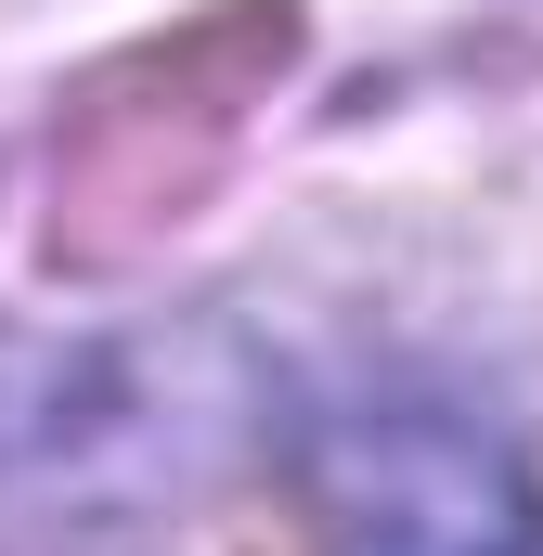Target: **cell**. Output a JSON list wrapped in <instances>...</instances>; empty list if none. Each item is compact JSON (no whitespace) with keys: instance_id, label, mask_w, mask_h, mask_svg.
<instances>
[{"instance_id":"obj_1","label":"cell","mask_w":543,"mask_h":556,"mask_svg":"<svg viewBox=\"0 0 543 556\" xmlns=\"http://www.w3.org/2000/svg\"><path fill=\"white\" fill-rule=\"evenodd\" d=\"M285 65H298V0H207L194 26L91 65L52 117V260L117 273L155 233H181Z\"/></svg>"},{"instance_id":"obj_2","label":"cell","mask_w":543,"mask_h":556,"mask_svg":"<svg viewBox=\"0 0 543 556\" xmlns=\"http://www.w3.org/2000/svg\"><path fill=\"white\" fill-rule=\"evenodd\" d=\"M298 556H531V466L466 415H337L298 440Z\"/></svg>"}]
</instances>
